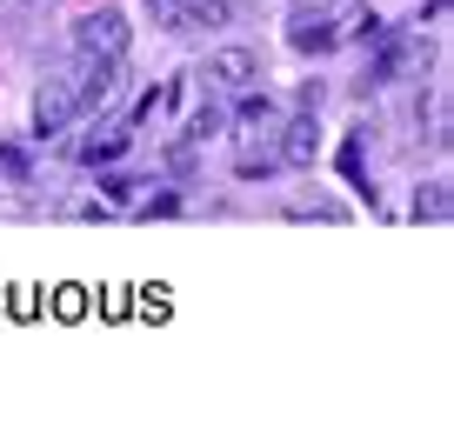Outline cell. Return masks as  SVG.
<instances>
[{
  "label": "cell",
  "instance_id": "1",
  "mask_svg": "<svg viewBox=\"0 0 454 447\" xmlns=\"http://www.w3.org/2000/svg\"><path fill=\"white\" fill-rule=\"evenodd\" d=\"M134 47V27L121 7H94V14L74 20V54H100V60H128Z\"/></svg>",
  "mask_w": 454,
  "mask_h": 447
},
{
  "label": "cell",
  "instance_id": "2",
  "mask_svg": "<svg viewBox=\"0 0 454 447\" xmlns=\"http://www.w3.org/2000/svg\"><path fill=\"white\" fill-rule=\"evenodd\" d=\"M74 121H81V94H74V81H67V74H47V87L34 94V134L54 140V134H67Z\"/></svg>",
  "mask_w": 454,
  "mask_h": 447
},
{
  "label": "cell",
  "instance_id": "3",
  "mask_svg": "<svg viewBox=\"0 0 454 447\" xmlns=\"http://www.w3.org/2000/svg\"><path fill=\"white\" fill-rule=\"evenodd\" d=\"M74 94H81V114H94L100 100H114V87H121V60H100V54H81L67 67Z\"/></svg>",
  "mask_w": 454,
  "mask_h": 447
},
{
  "label": "cell",
  "instance_id": "4",
  "mask_svg": "<svg viewBox=\"0 0 454 447\" xmlns=\"http://www.w3.org/2000/svg\"><path fill=\"white\" fill-rule=\"evenodd\" d=\"M207 81L221 87V94H247V87L261 81V54L254 47H214L207 54Z\"/></svg>",
  "mask_w": 454,
  "mask_h": 447
},
{
  "label": "cell",
  "instance_id": "5",
  "mask_svg": "<svg viewBox=\"0 0 454 447\" xmlns=\"http://www.w3.org/2000/svg\"><path fill=\"white\" fill-rule=\"evenodd\" d=\"M234 121H241V127H234V134H241V147H274V140H281V107H274L268 94H247Z\"/></svg>",
  "mask_w": 454,
  "mask_h": 447
},
{
  "label": "cell",
  "instance_id": "6",
  "mask_svg": "<svg viewBox=\"0 0 454 447\" xmlns=\"http://www.w3.org/2000/svg\"><path fill=\"white\" fill-rule=\"evenodd\" d=\"M287 41H294L301 54H308V47L321 54V47H334V41H340V27L327 20V7H294V14H287Z\"/></svg>",
  "mask_w": 454,
  "mask_h": 447
},
{
  "label": "cell",
  "instance_id": "7",
  "mask_svg": "<svg viewBox=\"0 0 454 447\" xmlns=\"http://www.w3.org/2000/svg\"><path fill=\"white\" fill-rule=\"evenodd\" d=\"M281 161H294V168H308L314 161V147H321V121H314V107H301L294 121H281Z\"/></svg>",
  "mask_w": 454,
  "mask_h": 447
},
{
  "label": "cell",
  "instance_id": "8",
  "mask_svg": "<svg viewBox=\"0 0 454 447\" xmlns=\"http://www.w3.org/2000/svg\"><path fill=\"white\" fill-rule=\"evenodd\" d=\"M121 147H128V127H94V134L81 140V168H100V161H121Z\"/></svg>",
  "mask_w": 454,
  "mask_h": 447
},
{
  "label": "cell",
  "instance_id": "9",
  "mask_svg": "<svg viewBox=\"0 0 454 447\" xmlns=\"http://www.w3.org/2000/svg\"><path fill=\"white\" fill-rule=\"evenodd\" d=\"M414 221H427V227L448 221V181H421L414 187Z\"/></svg>",
  "mask_w": 454,
  "mask_h": 447
},
{
  "label": "cell",
  "instance_id": "10",
  "mask_svg": "<svg viewBox=\"0 0 454 447\" xmlns=\"http://www.w3.org/2000/svg\"><path fill=\"white\" fill-rule=\"evenodd\" d=\"M214 134H227V107L221 100H200V107L187 114V140L200 147V140H214Z\"/></svg>",
  "mask_w": 454,
  "mask_h": 447
},
{
  "label": "cell",
  "instance_id": "11",
  "mask_svg": "<svg viewBox=\"0 0 454 447\" xmlns=\"http://www.w3.org/2000/svg\"><path fill=\"white\" fill-rule=\"evenodd\" d=\"M147 14H154V27L187 34V0H147Z\"/></svg>",
  "mask_w": 454,
  "mask_h": 447
},
{
  "label": "cell",
  "instance_id": "12",
  "mask_svg": "<svg viewBox=\"0 0 454 447\" xmlns=\"http://www.w3.org/2000/svg\"><path fill=\"white\" fill-rule=\"evenodd\" d=\"M27 147H0V181H27Z\"/></svg>",
  "mask_w": 454,
  "mask_h": 447
},
{
  "label": "cell",
  "instance_id": "13",
  "mask_svg": "<svg viewBox=\"0 0 454 447\" xmlns=\"http://www.w3.org/2000/svg\"><path fill=\"white\" fill-rule=\"evenodd\" d=\"M100 187H107L114 200H128V194H134V174H107V181H100Z\"/></svg>",
  "mask_w": 454,
  "mask_h": 447
},
{
  "label": "cell",
  "instance_id": "14",
  "mask_svg": "<svg viewBox=\"0 0 454 447\" xmlns=\"http://www.w3.org/2000/svg\"><path fill=\"white\" fill-rule=\"evenodd\" d=\"M27 7H41V0H27Z\"/></svg>",
  "mask_w": 454,
  "mask_h": 447
}]
</instances>
